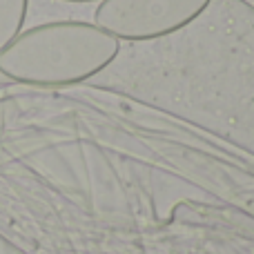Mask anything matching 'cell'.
I'll return each mask as SVG.
<instances>
[{"instance_id": "obj_1", "label": "cell", "mask_w": 254, "mask_h": 254, "mask_svg": "<svg viewBox=\"0 0 254 254\" xmlns=\"http://www.w3.org/2000/svg\"><path fill=\"white\" fill-rule=\"evenodd\" d=\"M121 54V40L96 22L52 20L22 29L0 52V74L20 85L69 87L94 78Z\"/></svg>"}, {"instance_id": "obj_2", "label": "cell", "mask_w": 254, "mask_h": 254, "mask_svg": "<svg viewBox=\"0 0 254 254\" xmlns=\"http://www.w3.org/2000/svg\"><path fill=\"white\" fill-rule=\"evenodd\" d=\"M212 0H103L94 22L119 40H154L194 22Z\"/></svg>"}, {"instance_id": "obj_3", "label": "cell", "mask_w": 254, "mask_h": 254, "mask_svg": "<svg viewBox=\"0 0 254 254\" xmlns=\"http://www.w3.org/2000/svg\"><path fill=\"white\" fill-rule=\"evenodd\" d=\"M29 0H0V52L25 29Z\"/></svg>"}, {"instance_id": "obj_4", "label": "cell", "mask_w": 254, "mask_h": 254, "mask_svg": "<svg viewBox=\"0 0 254 254\" xmlns=\"http://www.w3.org/2000/svg\"><path fill=\"white\" fill-rule=\"evenodd\" d=\"M61 2H78V4H83V2H103V0H61Z\"/></svg>"}]
</instances>
